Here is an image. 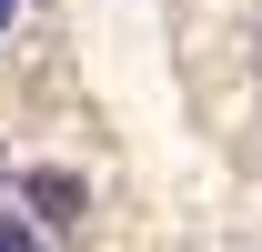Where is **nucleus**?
Returning a JSON list of instances; mask_svg holds the SVG:
<instances>
[{
  "label": "nucleus",
  "instance_id": "f03ea898",
  "mask_svg": "<svg viewBox=\"0 0 262 252\" xmlns=\"http://www.w3.org/2000/svg\"><path fill=\"white\" fill-rule=\"evenodd\" d=\"M0 252H40V242H31V232H20V222H0Z\"/></svg>",
  "mask_w": 262,
  "mask_h": 252
},
{
  "label": "nucleus",
  "instance_id": "f257e3e1",
  "mask_svg": "<svg viewBox=\"0 0 262 252\" xmlns=\"http://www.w3.org/2000/svg\"><path fill=\"white\" fill-rule=\"evenodd\" d=\"M31 202L51 222H71V212H81V182H71V172H31Z\"/></svg>",
  "mask_w": 262,
  "mask_h": 252
},
{
  "label": "nucleus",
  "instance_id": "7ed1b4c3",
  "mask_svg": "<svg viewBox=\"0 0 262 252\" xmlns=\"http://www.w3.org/2000/svg\"><path fill=\"white\" fill-rule=\"evenodd\" d=\"M10 10H20V0H0V31H10Z\"/></svg>",
  "mask_w": 262,
  "mask_h": 252
}]
</instances>
